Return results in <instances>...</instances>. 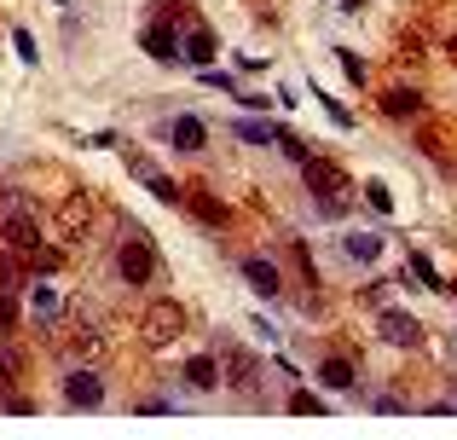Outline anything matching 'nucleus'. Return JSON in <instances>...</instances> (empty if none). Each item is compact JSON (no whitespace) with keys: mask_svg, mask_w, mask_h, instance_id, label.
<instances>
[{"mask_svg":"<svg viewBox=\"0 0 457 440\" xmlns=\"http://www.w3.org/2000/svg\"><path fill=\"white\" fill-rule=\"evenodd\" d=\"M179 330H186V307H179L174 295L145 302V313H139V342H145V348H168Z\"/></svg>","mask_w":457,"mask_h":440,"instance_id":"f257e3e1","label":"nucleus"},{"mask_svg":"<svg viewBox=\"0 0 457 440\" xmlns=\"http://www.w3.org/2000/svg\"><path fill=\"white\" fill-rule=\"evenodd\" d=\"M116 272H122L134 290H139V284H151V272H156V249H151V237L139 232V226L122 237V249H116Z\"/></svg>","mask_w":457,"mask_h":440,"instance_id":"f03ea898","label":"nucleus"},{"mask_svg":"<svg viewBox=\"0 0 457 440\" xmlns=\"http://www.w3.org/2000/svg\"><path fill=\"white\" fill-rule=\"evenodd\" d=\"M302 180H307L312 197H347V192H353V180H347V169L336 157H307L302 162Z\"/></svg>","mask_w":457,"mask_h":440,"instance_id":"7ed1b4c3","label":"nucleus"},{"mask_svg":"<svg viewBox=\"0 0 457 440\" xmlns=\"http://www.w3.org/2000/svg\"><path fill=\"white\" fill-rule=\"evenodd\" d=\"M214 360H220V377H226V383L237 388V394H255V388H261V360H255L249 348H237V342H226V348L214 353Z\"/></svg>","mask_w":457,"mask_h":440,"instance_id":"20e7f679","label":"nucleus"},{"mask_svg":"<svg viewBox=\"0 0 457 440\" xmlns=\"http://www.w3.org/2000/svg\"><path fill=\"white\" fill-rule=\"evenodd\" d=\"M377 336L388 342V348H423V325H417V313H405V307H382Z\"/></svg>","mask_w":457,"mask_h":440,"instance_id":"39448f33","label":"nucleus"},{"mask_svg":"<svg viewBox=\"0 0 457 440\" xmlns=\"http://www.w3.org/2000/svg\"><path fill=\"white\" fill-rule=\"evenodd\" d=\"M128 169H134V180H145V192L156 197V203H174V209H186V186L179 180H168L156 162H145L139 151H128Z\"/></svg>","mask_w":457,"mask_h":440,"instance_id":"423d86ee","label":"nucleus"},{"mask_svg":"<svg viewBox=\"0 0 457 440\" xmlns=\"http://www.w3.org/2000/svg\"><path fill=\"white\" fill-rule=\"evenodd\" d=\"M0 244H6L12 255H23V261H29L35 249H41V220H35V215H23V209H12V215L0 220Z\"/></svg>","mask_w":457,"mask_h":440,"instance_id":"0eeeda50","label":"nucleus"},{"mask_svg":"<svg viewBox=\"0 0 457 440\" xmlns=\"http://www.w3.org/2000/svg\"><path fill=\"white\" fill-rule=\"evenodd\" d=\"M64 406H76V411L104 406V377L99 371H70L64 377Z\"/></svg>","mask_w":457,"mask_h":440,"instance_id":"6e6552de","label":"nucleus"},{"mask_svg":"<svg viewBox=\"0 0 457 440\" xmlns=\"http://www.w3.org/2000/svg\"><path fill=\"white\" fill-rule=\"evenodd\" d=\"M139 41H145V53L156 58V64H179V35H174V23L168 18H156L139 29Z\"/></svg>","mask_w":457,"mask_h":440,"instance_id":"1a4fd4ad","label":"nucleus"},{"mask_svg":"<svg viewBox=\"0 0 457 440\" xmlns=\"http://www.w3.org/2000/svg\"><path fill=\"white\" fill-rule=\"evenodd\" d=\"M423 93L417 87H388L382 93V116H388V122H417V116H423Z\"/></svg>","mask_w":457,"mask_h":440,"instance_id":"9d476101","label":"nucleus"},{"mask_svg":"<svg viewBox=\"0 0 457 440\" xmlns=\"http://www.w3.org/2000/svg\"><path fill=\"white\" fill-rule=\"evenodd\" d=\"M417 145H423L428 157L440 162V169H457V145H452V128H440V122H423V128H417Z\"/></svg>","mask_w":457,"mask_h":440,"instance_id":"9b49d317","label":"nucleus"},{"mask_svg":"<svg viewBox=\"0 0 457 440\" xmlns=\"http://www.w3.org/2000/svg\"><path fill=\"white\" fill-rule=\"evenodd\" d=\"M186 209H191L203 226H226V220H232V209H226L220 197L209 192V186H186Z\"/></svg>","mask_w":457,"mask_h":440,"instance_id":"f8f14e48","label":"nucleus"},{"mask_svg":"<svg viewBox=\"0 0 457 440\" xmlns=\"http://www.w3.org/2000/svg\"><path fill=\"white\" fill-rule=\"evenodd\" d=\"M226 377H220V360L214 353H197V360H186V388L191 394H214Z\"/></svg>","mask_w":457,"mask_h":440,"instance_id":"ddd939ff","label":"nucleus"},{"mask_svg":"<svg viewBox=\"0 0 457 440\" xmlns=\"http://www.w3.org/2000/svg\"><path fill=\"white\" fill-rule=\"evenodd\" d=\"M214 53H220V41H214V29H203V23L186 35V41H179V58H186V64H197V70H209Z\"/></svg>","mask_w":457,"mask_h":440,"instance_id":"4468645a","label":"nucleus"},{"mask_svg":"<svg viewBox=\"0 0 457 440\" xmlns=\"http://www.w3.org/2000/svg\"><path fill=\"white\" fill-rule=\"evenodd\" d=\"M244 278L255 284V295H272V302H278V290H284V272L272 267L267 255H249V261H244Z\"/></svg>","mask_w":457,"mask_h":440,"instance_id":"2eb2a0df","label":"nucleus"},{"mask_svg":"<svg viewBox=\"0 0 457 440\" xmlns=\"http://www.w3.org/2000/svg\"><path fill=\"white\" fill-rule=\"evenodd\" d=\"M319 383H324V388H336V394H353V383H359L353 360H342V353H330V360H319Z\"/></svg>","mask_w":457,"mask_h":440,"instance_id":"dca6fc26","label":"nucleus"},{"mask_svg":"<svg viewBox=\"0 0 457 440\" xmlns=\"http://www.w3.org/2000/svg\"><path fill=\"white\" fill-rule=\"evenodd\" d=\"M342 255L353 261V267H370V261H382V232H347V237H342Z\"/></svg>","mask_w":457,"mask_h":440,"instance_id":"f3484780","label":"nucleus"},{"mask_svg":"<svg viewBox=\"0 0 457 440\" xmlns=\"http://www.w3.org/2000/svg\"><path fill=\"white\" fill-rule=\"evenodd\" d=\"M203 139H209V134H203L197 116H174V122H168V145H174V151H203Z\"/></svg>","mask_w":457,"mask_h":440,"instance_id":"a211bd4d","label":"nucleus"},{"mask_svg":"<svg viewBox=\"0 0 457 440\" xmlns=\"http://www.w3.org/2000/svg\"><path fill=\"white\" fill-rule=\"evenodd\" d=\"M93 215H99V203H93V192H76V197L64 203V215H58V220H64V232L76 237L81 226H93Z\"/></svg>","mask_w":457,"mask_h":440,"instance_id":"6ab92c4d","label":"nucleus"},{"mask_svg":"<svg viewBox=\"0 0 457 440\" xmlns=\"http://www.w3.org/2000/svg\"><path fill=\"white\" fill-rule=\"evenodd\" d=\"M18 383H23V353L12 348L6 336H0V394H12Z\"/></svg>","mask_w":457,"mask_h":440,"instance_id":"aec40b11","label":"nucleus"},{"mask_svg":"<svg viewBox=\"0 0 457 440\" xmlns=\"http://www.w3.org/2000/svg\"><path fill=\"white\" fill-rule=\"evenodd\" d=\"M272 145H278V151H284V157H290V162H307V157H312V151H307V139L295 134V128H284V122L272 128Z\"/></svg>","mask_w":457,"mask_h":440,"instance_id":"412c9836","label":"nucleus"},{"mask_svg":"<svg viewBox=\"0 0 457 440\" xmlns=\"http://www.w3.org/2000/svg\"><path fill=\"white\" fill-rule=\"evenodd\" d=\"M29 313L35 319H53L58 313V290H53V284H41V278L29 284Z\"/></svg>","mask_w":457,"mask_h":440,"instance_id":"4be33fe9","label":"nucleus"},{"mask_svg":"<svg viewBox=\"0 0 457 440\" xmlns=\"http://www.w3.org/2000/svg\"><path fill=\"white\" fill-rule=\"evenodd\" d=\"M405 272H411L417 284H428V290H440V295H446V278L435 272V261H428V255H411V261H405Z\"/></svg>","mask_w":457,"mask_h":440,"instance_id":"5701e85b","label":"nucleus"},{"mask_svg":"<svg viewBox=\"0 0 457 440\" xmlns=\"http://www.w3.org/2000/svg\"><path fill=\"white\" fill-rule=\"evenodd\" d=\"M284 249H290V261H295V272H302V278H307V284H319V261H312V249L302 244V237H290V244H284Z\"/></svg>","mask_w":457,"mask_h":440,"instance_id":"b1692460","label":"nucleus"},{"mask_svg":"<svg viewBox=\"0 0 457 440\" xmlns=\"http://www.w3.org/2000/svg\"><path fill=\"white\" fill-rule=\"evenodd\" d=\"M272 128L278 122H232V134L249 139V145H272Z\"/></svg>","mask_w":457,"mask_h":440,"instance_id":"393cba45","label":"nucleus"},{"mask_svg":"<svg viewBox=\"0 0 457 440\" xmlns=\"http://www.w3.org/2000/svg\"><path fill=\"white\" fill-rule=\"evenodd\" d=\"M58 267H64V255H58V249H35V255H29V272H35V278H41V272H58Z\"/></svg>","mask_w":457,"mask_h":440,"instance_id":"a878e982","label":"nucleus"},{"mask_svg":"<svg viewBox=\"0 0 457 440\" xmlns=\"http://www.w3.org/2000/svg\"><path fill=\"white\" fill-rule=\"evenodd\" d=\"M336 58H342V76L365 87V76H370V64H365V58H359V53H347V46H342V53H336Z\"/></svg>","mask_w":457,"mask_h":440,"instance_id":"bb28decb","label":"nucleus"},{"mask_svg":"<svg viewBox=\"0 0 457 440\" xmlns=\"http://www.w3.org/2000/svg\"><path fill=\"white\" fill-rule=\"evenodd\" d=\"M290 411H295V418H312V411H324V400L312 394V388H295V394H290Z\"/></svg>","mask_w":457,"mask_h":440,"instance_id":"cd10ccee","label":"nucleus"},{"mask_svg":"<svg viewBox=\"0 0 457 440\" xmlns=\"http://www.w3.org/2000/svg\"><path fill=\"white\" fill-rule=\"evenodd\" d=\"M203 87H214V93H237V76H232V70H203Z\"/></svg>","mask_w":457,"mask_h":440,"instance_id":"c85d7f7f","label":"nucleus"},{"mask_svg":"<svg viewBox=\"0 0 457 440\" xmlns=\"http://www.w3.org/2000/svg\"><path fill=\"white\" fill-rule=\"evenodd\" d=\"M12 46H18V58H23V64H41V46H35V35H29V29H18V35H12Z\"/></svg>","mask_w":457,"mask_h":440,"instance_id":"c756f323","label":"nucleus"},{"mask_svg":"<svg viewBox=\"0 0 457 440\" xmlns=\"http://www.w3.org/2000/svg\"><path fill=\"white\" fill-rule=\"evenodd\" d=\"M365 203H370V209H377V215H388V209H394V197H388V186H382V180H370V186H365Z\"/></svg>","mask_w":457,"mask_h":440,"instance_id":"7c9ffc66","label":"nucleus"},{"mask_svg":"<svg viewBox=\"0 0 457 440\" xmlns=\"http://www.w3.org/2000/svg\"><path fill=\"white\" fill-rule=\"evenodd\" d=\"M394 290H400V284L377 278V284H370V290H365V302H370V307H377V313H382V307H388V295H394Z\"/></svg>","mask_w":457,"mask_h":440,"instance_id":"2f4dec72","label":"nucleus"},{"mask_svg":"<svg viewBox=\"0 0 457 440\" xmlns=\"http://www.w3.org/2000/svg\"><path fill=\"white\" fill-rule=\"evenodd\" d=\"M18 330V307H12V295L0 290V336H12Z\"/></svg>","mask_w":457,"mask_h":440,"instance_id":"473e14b6","label":"nucleus"},{"mask_svg":"<svg viewBox=\"0 0 457 440\" xmlns=\"http://www.w3.org/2000/svg\"><path fill=\"white\" fill-rule=\"evenodd\" d=\"M319 104L330 111V122H336V128H353V111H347V104H336V99H319Z\"/></svg>","mask_w":457,"mask_h":440,"instance_id":"72a5a7b5","label":"nucleus"},{"mask_svg":"<svg viewBox=\"0 0 457 440\" xmlns=\"http://www.w3.org/2000/svg\"><path fill=\"white\" fill-rule=\"evenodd\" d=\"M6 411H18V418H23V411H35V400L29 394H6Z\"/></svg>","mask_w":457,"mask_h":440,"instance_id":"f704fd0d","label":"nucleus"},{"mask_svg":"<svg viewBox=\"0 0 457 440\" xmlns=\"http://www.w3.org/2000/svg\"><path fill=\"white\" fill-rule=\"evenodd\" d=\"M446 58H452V64H457V29L446 35Z\"/></svg>","mask_w":457,"mask_h":440,"instance_id":"c9c22d12","label":"nucleus"},{"mask_svg":"<svg viewBox=\"0 0 457 440\" xmlns=\"http://www.w3.org/2000/svg\"><path fill=\"white\" fill-rule=\"evenodd\" d=\"M446 295H457V272H452V284H446Z\"/></svg>","mask_w":457,"mask_h":440,"instance_id":"e433bc0d","label":"nucleus"},{"mask_svg":"<svg viewBox=\"0 0 457 440\" xmlns=\"http://www.w3.org/2000/svg\"><path fill=\"white\" fill-rule=\"evenodd\" d=\"M58 6H64V0H58Z\"/></svg>","mask_w":457,"mask_h":440,"instance_id":"4c0bfd02","label":"nucleus"}]
</instances>
